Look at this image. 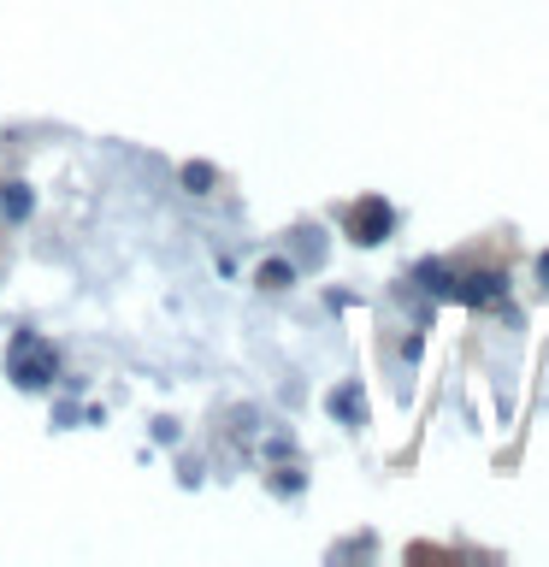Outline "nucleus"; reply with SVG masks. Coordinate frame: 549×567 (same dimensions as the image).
<instances>
[{
    "mask_svg": "<svg viewBox=\"0 0 549 567\" xmlns=\"http://www.w3.org/2000/svg\"><path fill=\"white\" fill-rule=\"evenodd\" d=\"M48 379H53V349L24 337L18 343V384H48Z\"/></svg>",
    "mask_w": 549,
    "mask_h": 567,
    "instance_id": "f257e3e1",
    "label": "nucleus"
},
{
    "mask_svg": "<svg viewBox=\"0 0 549 567\" xmlns=\"http://www.w3.org/2000/svg\"><path fill=\"white\" fill-rule=\"evenodd\" d=\"M349 230H354V243H379L384 230H390V207L384 202H361L349 213Z\"/></svg>",
    "mask_w": 549,
    "mask_h": 567,
    "instance_id": "f03ea898",
    "label": "nucleus"
},
{
    "mask_svg": "<svg viewBox=\"0 0 549 567\" xmlns=\"http://www.w3.org/2000/svg\"><path fill=\"white\" fill-rule=\"evenodd\" d=\"M455 296L460 301H496V296H503V278H496V272H473L467 284H455Z\"/></svg>",
    "mask_w": 549,
    "mask_h": 567,
    "instance_id": "7ed1b4c3",
    "label": "nucleus"
},
{
    "mask_svg": "<svg viewBox=\"0 0 549 567\" xmlns=\"http://www.w3.org/2000/svg\"><path fill=\"white\" fill-rule=\"evenodd\" d=\"M260 284H266V290H283V284H290V266H283V260L260 266Z\"/></svg>",
    "mask_w": 549,
    "mask_h": 567,
    "instance_id": "20e7f679",
    "label": "nucleus"
},
{
    "mask_svg": "<svg viewBox=\"0 0 549 567\" xmlns=\"http://www.w3.org/2000/svg\"><path fill=\"white\" fill-rule=\"evenodd\" d=\"M331 408H336V414H361V396H354V390H336V396H331Z\"/></svg>",
    "mask_w": 549,
    "mask_h": 567,
    "instance_id": "39448f33",
    "label": "nucleus"
},
{
    "mask_svg": "<svg viewBox=\"0 0 549 567\" xmlns=\"http://www.w3.org/2000/svg\"><path fill=\"white\" fill-rule=\"evenodd\" d=\"M184 184H189V189H207V184H213V172H207V166H189V172H184Z\"/></svg>",
    "mask_w": 549,
    "mask_h": 567,
    "instance_id": "423d86ee",
    "label": "nucleus"
},
{
    "mask_svg": "<svg viewBox=\"0 0 549 567\" xmlns=\"http://www.w3.org/2000/svg\"><path fill=\"white\" fill-rule=\"evenodd\" d=\"M543 278H549V255H543Z\"/></svg>",
    "mask_w": 549,
    "mask_h": 567,
    "instance_id": "0eeeda50",
    "label": "nucleus"
}]
</instances>
